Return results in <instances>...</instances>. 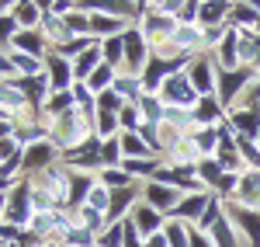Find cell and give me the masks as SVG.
Segmentation results:
<instances>
[{
	"label": "cell",
	"instance_id": "cell-1",
	"mask_svg": "<svg viewBox=\"0 0 260 247\" xmlns=\"http://www.w3.org/2000/svg\"><path fill=\"white\" fill-rule=\"evenodd\" d=\"M90 136H94V122L83 115L80 108H73V112L59 115V119L52 122V132H49V140L56 143V150H59V153H70V150L83 146Z\"/></svg>",
	"mask_w": 260,
	"mask_h": 247
},
{
	"label": "cell",
	"instance_id": "cell-2",
	"mask_svg": "<svg viewBox=\"0 0 260 247\" xmlns=\"http://www.w3.org/2000/svg\"><path fill=\"white\" fill-rule=\"evenodd\" d=\"M184 73H187L191 87L198 91L201 98H212V94L219 91V63H215V56H212V52L194 56V60L184 66Z\"/></svg>",
	"mask_w": 260,
	"mask_h": 247
},
{
	"label": "cell",
	"instance_id": "cell-3",
	"mask_svg": "<svg viewBox=\"0 0 260 247\" xmlns=\"http://www.w3.org/2000/svg\"><path fill=\"white\" fill-rule=\"evenodd\" d=\"M257 77L260 73L253 70V66H240V70H233V73H222L219 70V91H215V98L225 104V112H229V108L257 84Z\"/></svg>",
	"mask_w": 260,
	"mask_h": 247
},
{
	"label": "cell",
	"instance_id": "cell-4",
	"mask_svg": "<svg viewBox=\"0 0 260 247\" xmlns=\"http://www.w3.org/2000/svg\"><path fill=\"white\" fill-rule=\"evenodd\" d=\"M31 216H35V209H31V181L21 178L7 191V212H4V219L21 227V230H28L31 227Z\"/></svg>",
	"mask_w": 260,
	"mask_h": 247
},
{
	"label": "cell",
	"instance_id": "cell-5",
	"mask_svg": "<svg viewBox=\"0 0 260 247\" xmlns=\"http://www.w3.org/2000/svg\"><path fill=\"white\" fill-rule=\"evenodd\" d=\"M156 94H160V101L167 104V108H184V112H194L198 101H201V94L191 87V80H187V73H184V70L174 73V77L163 84Z\"/></svg>",
	"mask_w": 260,
	"mask_h": 247
},
{
	"label": "cell",
	"instance_id": "cell-6",
	"mask_svg": "<svg viewBox=\"0 0 260 247\" xmlns=\"http://www.w3.org/2000/svg\"><path fill=\"white\" fill-rule=\"evenodd\" d=\"M149 56H153V45H149V39L142 35L139 24H132V28L125 32V70H121V73L142 77V70H146Z\"/></svg>",
	"mask_w": 260,
	"mask_h": 247
},
{
	"label": "cell",
	"instance_id": "cell-7",
	"mask_svg": "<svg viewBox=\"0 0 260 247\" xmlns=\"http://www.w3.org/2000/svg\"><path fill=\"white\" fill-rule=\"evenodd\" d=\"M62 164L70 167V171H77V174H98L101 171V140L90 136L83 146L62 153Z\"/></svg>",
	"mask_w": 260,
	"mask_h": 247
},
{
	"label": "cell",
	"instance_id": "cell-8",
	"mask_svg": "<svg viewBox=\"0 0 260 247\" xmlns=\"http://www.w3.org/2000/svg\"><path fill=\"white\" fill-rule=\"evenodd\" d=\"M225 212H229V219L240 230L243 247H260V212L257 209H243L236 202H225Z\"/></svg>",
	"mask_w": 260,
	"mask_h": 247
},
{
	"label": "cell",
	"instance_id": "cell-9",
	"mask_svg": "<svg viewBox=\"0 0 260 247\" xmlns=\"http://www.w3.org/2000/svg\"><path fill=\"white\" fill-rule=\"evenodd\" d=\"M180 199H184V191L174 185H163V181H146L142 185V202L153 206L156 212H163V216H170L180 206Z\"/></svg>",
	"mask_w": 260,
	"mask_h": 247
},
{
	"label": "cell",
	"instance_id": "cell-10",
	"mask_svg": "<svg viewBox=\"0 0 260 247\" xmlns=\"http://www.w3.org/2000/svg\"><path fill=\"white\" fill-rule=\"evenodd\" d=\"M59 160H62V153L56 150V143H52V140L28 146V150H24V178H35V174L49 171V167L59 164Z\"/></svg>",
	"mask_w": 260,
	"mask_h": 247
},
{
	"label": "cell",
	"instance_id": "cell-11",
	"mask_svg": "<svg viewBox=\"0 0 260 247\" xmlns=\"http://www.w3.org/2000/svg\"><path fill=\"white\" fill-rule=\"evenodd\" d=\"M45 77H49V87H52V94L73 91V84H77V77H73V63L62 60L56 49L45 56Z\"/></svg>",
	"mask_w": 260,
	"mask_h": 247
},
{
	"label": "cell",
	"instance_id": "cell-12",
	"mask_svg": "<svg viewBox=\"0 0 260 247\" xmlns=\"http://www.w3.org/2000/svg\"><path fill=\"white\" fill-rule=\"evenodd\" d=\"M142 202V185H132V188H121L111 195V209H108V223H125L136 206Z\"/></svg>",
	"mask_w": 260,
	"mask_h": 247
},
{
	"label": "cell",
	"instance_id": "cell-13",
	"mask_svg": "<svg viewBox=\"0 0 260 247\" xmlns=\"http://www.w3.org/2000/svg\"><path fill=\"white\" fill-rule=\"evenodd\" d=\"M212 191H194V195H184L180 199V206L170 212L174 219H184V223H191V227H198V219L208 212V206H212Z\"/></svg>",
	"mask_w": 260,
	"mask_h": 247
},
{
	"label": "cell",
	"instance_id": "cell-14",
	"mask_svg": "<svg viewBox=\"0 0 260 247\" xmlns=\"http://www.w3.org/2000/svg\"><path fill=\"white\" fill-rule=\"evenodd\" d=\"M233 202L243 209H257L260 212V171L257 167H246L240 174V188H236Z\"/></svg>",
	"mask_w": 260,
	"mask_h": 247
},
{
	"label": "cell",
	"instance_id": "cell-15",
	"mask_svg": "<svg viewBox=\"0 0 260 247\" xmlns=\"http://www.w3.org/2000/svg\"><path fill=\"white\" fill-rule=\"evenodd\" d=\"M229 125L236 129V136L257 143L260 140V108L257 104H253V108H233V112H229Z\"/></svg>",
	"mask_w": 260,
	"mask_h": 247
},
{
	"label": "cell",
	"instance_id": "cell-16",
	"mask_svg": "<svg viewBox=\"0 0 260 247\" xmlns=\"http://www.w3.org/2000/svg\"><path fill=\"white\" fill-rule=\"evenodd\" d=\"M11 49H18V52H24V56H35V60H45L49 52H52V45H49V39L42 35V28H35V32H21L11 39Z\"/></svg>",
	"mask_w": 260,
	"mask_h": 247
},
{
	"label": "cell",
	"instance_id": "cell-17",
	"mask_svg": "<svg viewBox=\"0 0 260 247\" xmlns=\"http://www.w3.org/2000/svg\"><path fill=\"white\" fill-rule=\"evenodd\" d=\"M229 14H233V0H198V24L201 28L229 24Z\"/></svg>",
	"mask_w": 260,
	"mask_h": 247
},
{
	"label": "cell",
	"instance_id": "cell-18",
	"mask_svg": "<svg viewBox=\"0 0 260 247\" xmlns=\"http://www.w3.org/2000/svg\"><path fill=\"white\" fill-rule=\"evenodd\" d=\"M229 119V112H225V104L212 94V98H201L198 108H194V125L198 129H215V125H222Z\"/></svg>",
	"mask_w": 260,
	"mask_h": 247
},
{
	"label": "cell",
	"instance_id": "cell-19",
	"mask_svg": "<svg viewBox=\"0 0 260 247\" xmlns=\"http://www.w3.org/2000/svg\"><path fill=\"white\" fill-rule=\"evenodd\" d=\"M215 56V63H219L222 73H233V70H240V32L236 28H229V35H225V42H222L219 49L212 52Z\"/></svg>",
	"mask_w": 260,
	"mask_h": 247
},
{
	"label": "cell",
	"instance_id": "cell-20",
	"mask_svg": "<svg viewBox=\"0 0 260 247\" xmlns=\"http://www.w3.org/2000/svg\"><path fill=\"white\" fill-rule=\"evenodd\" d=\"M128 219L136 223V230L142 233V240H146V237H153V233H160V230L167 227V216H163V212H156L153 206H146V202H139V206H136V212H132Z\"/></svg>",
	"mask_w": 260,
	"mask_h": 247
},
{
	"label": "cell",
	"instance_id": "cell-21",
	"mask_svg": "<svg viewBox=\"0 0 260 247\" xmlns=\"http://www.w3.org/2000/svg\"><path fill=\"white\" fill-rule=\"evenodd\" d=\"M42 0H18V7H14V21H18L21 32H35L42 28Z\"/></svg>",
	"mask_w": 260,
	"mask_h": 247
},
{
	"label": "cell",
	"instance_id": "cell-22",
	"mask_svg": "<svg viewBox=\"0 0 260 247\" xmlns=\"http://www.w3.org/2000/svg\"><path fill=\"white\" fill-rule=\"evenodd\" d=\"M111 91H115V94H118L125 104H139V101H142V94H146V84H142V77H132V73H118Z\"/></svg>",
	"mask_w": 260,
	"mask_h": 247
},
{
	"label": "cell",
	"instance_id": "cell-23",
	"mask_svg": "<svg viewBox=\"0 0 260 247\" xmlns=\"http://www.w3.org/2000/svg\"><path fill=\"white\" fill-rule=\"evenodd\" d=\"M257 7L253 0H233V14H229V28H240V32H253L257 28Z\"/></svg>",
	"mask_w": 260,
	"mask_h": 247
},
{
	"label": "cell",
	"instance_id": "cell-24",
	"mask_svg": "<svg viewBox=\"0 0 260 247\" xmlns=\"http://www.w3.org/2000/svg\"><path fill=\"white\" fill-rule=\"evenodd\" d=\"M45 11V7H42ZM42 35L49 39V45L52 49H59V45H66V42H73V35H70V28H66V21L62 18H56V14H42Z\"/></svg>",
	"mask_w": 260,
	"mask_h": 247
},
{
	"label": "cell",
	"instance_id": "cell-25",
	"mask_svg": "<svg viewBox=\"0 0 260 247\" xmlns=\"http://www.w3.org/2000/svg\"><path fill=\"white\" fill-rule=\"evenodd\" d=\"M7 56H11L14 73H18V77H24V80H31V77H42V73H45V60L24 56V52H18V49H7Z\"/></svg>",
	"mask_w": 260,
	"mask_h": 247
},
{
	"label": "cell",
	"instance_id": "cell-26",
	"mask_svg": "<svg viewBox=\"0 0 260 247\" xmlns=\"http://www.w3.org/2000/svg\"><path fill=\"white\" fill-rule=\"evenodd\" d=\"M208 237H212V244H215V247H243L240 230H236V223L229 219V212H225L219 223L212 227V233H208Z\"/></svg>",
	"mask_w": 260,
	"mask_h": 247
},
{
	"label": "cell",
	"instance_id": "cell-27",
	"mask_svg": "<svg viewBox=\"0 0 260 247\" xmlns=\"http://www.w3.org/2000/svg\"><path fill=\"white\" fill-rule=\"evenodd\" d=\"M139 108V119L146 125H163V115H167V104L160 101V94H142V101L136 104Z\"/></svg>",
	"mask_w": 260,
	"mask_h": 247
},
{
	"label": "cell",
	"instance_id": "cell-28",
	"mask_svg": "<svg viewBox=\"0 0 260 247\" xmlns=\"http://www.w3.org/2000/svg\"><path fill=\"white\" fill-rule=\"evenodd\" d=\"M98 181L101 185H108L111 191H121V188H132V185H139L125 167H101L98 171Z\"/></svg>",
	"mask_w": 260,
	"mask_h": 247
},
{
	"label": "cell",
	"instance_id": "cell-29",
	"mask_svg": "<svg viewBox=\"0 0 260 247\" xmlns=\"http://www.w3.org/2000/svg\"><path fill=\"white\" fill-rule=\"evenodd\" d=\"M66 28H70V35L73 39H94L90 35V14H87V7H83V0H77V11L73 14H66Z\"/></svg>",
	"mask_w": 260,
	"mask_h": 247
},
{
	"label": "cell",
	"instance_id": "cell-30",
	"mask_svg": "<svg viewBox=\"0 0 260 247\" xmlns=\"http://www.w3.org/2000/svg\"><path fill=\"white\" fill-rule=\"evenodd\" d=\"M101 56L108 66H115V70H125V35H115V39H104L101 42Z\"/></svg>",
	"mask_w": 260,
	"mask_h": 247
},
{
	"label": "cell",
	"instance_id": "cell-31",
	"mask_svg": "<svg viewBox=\"0 0 260 247\" xmlns=\"http://www.w3.org/2000/svg\"><path fill=\"white\" fill-rule=\"evenodd\" d=\"M257 60H260V35L257 32H240V63L257 70Z\"/></svg>",
	"mask_w": 260,
	"mask_h": 247
},
{
	"label": "cell",
	"instance_id": "cell-32",
	"mask_svg": "<svg viewBox=\"0 0 260 247\" xmlns=\"http://www.w3.org/2000/svg\"><path fill=\"white\" fill-rule=\"evenodd\" d=\"M121 153H125V160H139V157H156L146 140H142L139 132H121Z\"/></svg>",
	"mask_w": 260,
	"mask_h": 247
},
{
	"label": "cell",
	"instance_id": "cell-33",
	"mask_svg": "<svg viewBox=\"0 0 260 247\" xmlns=\"http://www.w3.org/2000/svg\"><path fill=\"white\" fill-rule=\"evenodd\" d=\"M163 233H167L170 247H191V223H184V219L167 216V227H163Z\"/></svg>",
	"mask_w": 260,
	"mask_h": 247
},
{
	"label": "cell",
	"instance_id": "cell-34",
	"mask_svg": "<svg viewBox=\"0 0 260 247\" xmlns=\"http://www.w3.org/2000/svg\"><path fill=\"white\" fill-rule=\"evenodd\" d=\"M94 136H98L101 143H104V140H115V136H121L118 115H111V112H98V119H94Z\"/></svg>",
	"mask_w": 260,
	"mask_h": 247
},
{
	"label": "cell",
	"instance_id": "cell-35",
	"mask_svg": "<svg viewBox=\"0 0 260 247\" xmlns=\"http://www.w3.org/2000/svg\"><path fill=\"white\" fill-rule=\"evenodd\" d=\"M73 101H77V108H80L90 122L98 119V94H94L87 84H73Z\"/></svg>",
	"mask_w": 260,
	"mask_h": 247
},
{
	"label": "cell",
	"instance_id": "cell-36",
	"mask_svg": "<svg viewBox=\"0 0 260 247\" xmlns=\"http://www.w3.org/2000/svg\"><path fill=\"white\" fill-rule=\"evenodd\" d=\"M191 143H194V150L201 153V160H205V157H215V150H219V132H215V129H194V132H191Z\"/></svg>",
	"mask_w": 260,
	"mask_h": 247
},
{
	"label": "cell",
	"instance_id": "cell-37",
	"mask_svg": "<svg viewBox=\"0 0 260 247\" xmlns=\"http://www.w3.org/2000/svg\"><path fill=\"white\" fill-rule=\"evenodd\" d=\"M73 212H77V223L83 230H90V233H101V230L108 227V216L98 212V209H90V206H80V209H73Z\"/></svg>",
	"mask_w": 260,
	"mask_h": 247
},
{
	"label": "cell",
	"instance_id": "cell-38",
	"mask_svg": "<svg viewBox=\"0 0 260 247\" xmlns=\"http://www.w3.org/2000/svg\"><path fill=\"white\" fill-rule=\"evenodd\" d=\"M115 77H118V70H115V66H108V63H101L98 73L87 80V87H90L94 94H104V91H111V87H115Z\"/></svg>",
	"mask_w": 260,
	"mask_h": 247
},
{
	"label": "cell",
	"instance_id": "cell-39",
	"mask_svg": "<svg viewBox=\"0 0 260 247\" xmlns=\"http://www.w3.org/2000/svg\"><path fill=\"white\" fill-rule=\"evenodd\" d=\"M222 174H225V171L219 167V160H215V157H205V160H198V181H201L205 188H208V191L219 185V178H222Z\"/></svg>",
	"mask_w": 260,
	"mask_h": 247
},
{
	"label": "cell",
	"instance_id": "cell-40",
	"mask_svg": "<svg viewBox=\"0 0 260 247\" xmlns=\"http://www.w3.org/2000/svg\"><path fill=\"white\" fill-rule=\"evenodd\" d=\"M111 188L108 185H101V181H94V188H90V195H87V202L83 206H90V209H98V212H104L108 216V209H111Z\"/></svg>",
	"mask_w": 260,
	"mask_h": 247
},
{
	"label": "cell",
	"instance_id": "cell-41",
	"mask_svg": "<svg viewBox=\"0 0 260 247\" xmlns=\"http://www.w3.org/2000/svg\"><path fill=\"white\" fill-rule=\"evenodd\" d=\"M125 153H121V136L115 140H104L101 143V167H121Z\"/></svg>",
	"mask_w": 260,
	"mask_h": 247
},
{
	"label": "cell",
	"instance_id": "cell-42",
	"mask_svg": "<svg viewBox=\"0 0 260 247\" xmlns=\"http://www.w3.org/2000/svg\"><path fill=\"white\" fill-rule=\"evenodd\" d=\"M62 244L66 247H98V233H90V230H83L80 223H77L73 230L62 233Z\"/></svg>",
	"mask_w": 260,
	"mask_h": 247
},
{
	"label": "cell",
	"instance_id": "cell-43",
	"mask_svg": "<svg viewBox=\"0 0 260 247\" xmlns=\"http://www.w3.org/2000/svg\"><path fill=\"white\" fill-rule=\"evenodd\" d=\"M98 247H125V223H108L98 233Z\"/></svg>",
	"mask_w": 260,
	"mask_h": 247
},
{
	"label": "cell",
	"instance_id": "cell-44",
	"mask_svg": "<svg viewBox=\"0 0 260 247\" xmlns=\"http://www.w3.org/2000/svg\"><path fill=\"white\" fill-rule=\"evenodd\" d=\"M118 122H121V132H139V125H142L139 108H136V104H125L118 112Z\"/></svg>",
	"mask_w": 260,
	"mask_h": 247
},
{
	"label": "cell",
	"instance_id": "cell-45",
	"mask_svg": "<svg viewBox=\"0 0 260 247\" xmlns=\"http://www.w3.org/2000/svg\"><path fill=\"white\" fill-rule=\"evenodd\" d=\"M18 35V21H14V14H0V49L7 52L11 49V39Z\"/></svg>",
	"mask_w": 260,
	"mask_h": 247
},
{
	"label": "cell",
	"instance_id": "cell-46",
	"mask_svg": "<svg viewBox=\"0 0 260 247\" xmlns=\"http://www.w3.org/2000/svg\"><path fill=\"white\" fill-rule=\"evenodd\" d=\"M121 108H125V101H121L115 91H104V94H98V112H111V115H118Z\"/></svg>",
	"mask_w": 260,
	"mask_h": 247
},
{
	"label": "cell",
	"instance_id": "cell-47",
	"mask_svg": "<svg viewBox=\"0 0 260 247\" xmlns=\"http://www.w3.org/2000/svg\"><path fill=\"white\" fill-rule=\"evenodd\" d=\"M177 24H198V0H184L177 11ZM201 28V24H198Z\"/></svg>",
	"mask_w": 260,
	"mask_h": 247
},
{
	"label": "cell",
	"instance_id": "cell-48",
	"mask_svg": "<svg viewBox=\"0 0 260 247\" xmlns=\"http://www.w3.org/2000/svg\"><path fill=\"white\" fill-rule=\"evenodd\" d=\"M21 233H24L21 227H14V223H7V219H0V244L14 247V244L21 240Z\"/></svg>",
	"mask_w": 260,
	"mask_h": 247
},
{
	"label": "cell",
	"instance_id": "cell-49",
	"mask_svg": "<svg viewBox=\"0 0 260 247\" xmlns=\"http://www.w3.org/2000/svg\"><path fill=\"white\" fill-rule=\"evenodd\" d=\"M24 150H21L18 140H0V164H7V160H14V157H21Z\"/></svg>",
	"mask_w": 260,
	"mask_h": 247
},
{
	"label": "cell",
	"instance_id": "cell-50",
	"mask_svg": "<svg viewBox=\"0 0 260 247\" xmlns=\"http://www.w3.org/2000/svg\"><path fill=\"white\" fill-rule=\"evenodd\" d=\"M11 77H18V73H14V66H11V56L0 49V80H11Z\"/></svg>",
	"mask_w": 260,
	"mask_h": 247
},
{
	"label": "cell",
	"instance_id": "cell-51",
	"mask_svg": "<svg viewBox=\"0 0 260 247\" xmlns=\"http://www.w3.org/2000/svg\"><path fill=\"white\" fill-rule=\"evenodd\" d=\"M191 247H215V244H212V237H208V233H201V230L191 227Z\"/></svg>",
	"mask_w": 260,
	"mask_h": 247
},
{
	"label": "cell",
	"instance_id": "cell-52",
	"mask_svg": "<svg viewBox=\"0 0 260 247\" xmlns=\"http://www.w3.org/2000/svg\"><path fill=\"white\" fill-rule=\"evenodd\" d=\"M142 247H170V240H167V233H153V237H146V240H142Z\"/></svg>",
	"mask_w": 260,
	"mask_h": 247
},
{
	"label": "cell",
	"instance_id": "cell-53",
	"mask_svg": "<svg viewBox=\"0 0 260 247\" xmlns=\"http://www.w3.org/2000/svg\"><path fill=\"white\" fill-rule=\"evenodd\" d=\"M7 191H11V188H0V219H4V212H7Z\"/></svg>",
	"mask_w": 260,
	"mask_h": 247
},
{
	"label": "cell",
	"instance_id": "cell-54",
	"mask_svg": "<svg viewBox=\"0 0 260 247\" xmlns=\"http://www.w3.org/2000/svg\"><path fill=\"white\" fill-rule=\"evenodd\" d=\"M257 73H260V60H257Z\"/></svg>",
	"mask_w": 260,
	"mask_h": 247
}]
</instances>
